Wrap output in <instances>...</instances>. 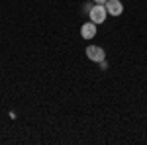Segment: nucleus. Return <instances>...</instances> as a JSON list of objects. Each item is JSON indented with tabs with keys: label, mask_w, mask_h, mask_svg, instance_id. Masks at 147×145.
Segmentation results:
<instances>
[{
	"label": "nucleus",
	"mask_w": 147,
	"mask_h": 145,
	"mask_svg": "<svg viewBox=\"0 0 147 145\" xmlns=\"http://www.w3.org/2000/svg\"><path fill=\"white\" fill-rule=\"evenodd\" d=\"M106 6L104 4H96V6H92L90 12H88V16H90V22L94 24H102L104 20H106Z\"/></svg>",
	"instance_id": "1"
},
{
	"label": "nucleus",
	"mask_w": 147,
	"mask_h": 145,
	"mask_svg": "<svg viewBox=\"0 0 147 145\" xmlns=\"http://www.w3.org/2000/svg\"><path fill=\"white\" fill-rule=\"evenodd\" d=\"M86 57H88L90 61L100 63V61H104V49L98 47V45H88V47H86Z\"/></svg>",
	"instance_id": "2"
},
{
	"label": "nucleus",
	"mask_w": 147,
	"mask_h": 145,
	"mask_svg": "<svg viewBox=\"0 0 147 145\" xmlns=\"http://www.w3.org/2000/svg\"><path fill=\"white\" fill-rule=\"evenodd\" d=\"M106 12L108 14H112V16H120L122 12H124V4L120 2V0H106Z\"/></svg>",
	"instance_id": "3"
},
{
	"label": "nucleus",
	"mask_w": 147,
	"mask_h": 145,
	"mask_svg": "<svg viewBox=\"0 0 147 145\" xmlns=\"http://www.w3.org/2000/svg\"><path fill=\"white\" fill-rule=\"evenodd\" d=\"M80 35H82L84 39H92V37L96 35V24L94 22H86L82 28H80Z\"/></svg>",
	"instance_id": "4"
},
{
	"label": "nucleus",
	"mask_w": 147,
	"mask_h": 145,
	"mask_svg": "<svg viewBox=\"0 0 147 145\" xmlns=\"http://www.w3.org/2000/svg\"><path fill=\"white\" fill-rule=\"evenodd\" d=\"M96 4H106V0H94Z\"/></svg>",
	"instance_id": "5"
}]
</instances>
